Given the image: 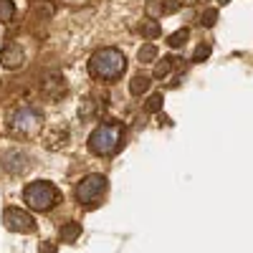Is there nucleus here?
Returning a JSON list of instances; mask_svg holds the SVG:
<instances>
[{"label": "nucleus", "mask_w": 253, "mask_h": 253, "mask_svg": "<svg viewBox=\"0 0 253 253\" xmlns=\"http://www.w3.org/2000/svg\"><path fill=\"white\" fill-rule=\"evenodd\" d=\"M126 71V58L119 48H99L91 58H89V74L99 81H117L122 79V74Z\"/></svg>", "instance_id": "f257e3e1"}, {"label": "nucleus", "mask_w": 253, "mask_h": 253, "mask_svg": "<svg viewBox=\"0 0 253 253\" xmlns=\"http://www.w3.org/2000/svg\"><path fill=\"white\" fill-rule=\"evenodd\" d=\"M122 142H124V126L119 122L101 124L89 137V150L94 155H99V157H109L122 147Z\"/></svg>", "instance_id": "f03ea898"}, {"label": "nucleus", "mask_w": 253, "mask_h": 253, "mask_svg": "<svg viewBox=\"0 0 253 253\" xmlns=\"http://www.w3.org/2000/svg\"><path fill=\"white\" fill-rule=\"evenodd\" d=\"M23 200H26V205H28L31 210L46 213V210H51V208H53L58 200H63V198H61V190H58L53 182H48V180H36V182L26 185Z\"/></svg>", "instance_id": "7ed1b4c3"}, {"label": "nucleus", "mask_w": 253, "mask_h": 253, "mask_svg": "<svg viewBox=\"0 0 253 253\" xmlns=\"http://www.w3.org/2000/svg\"><path fill=\"white\" fill-rule=\"evenodd\" d=\"M107 187H109V182H107L104 175H99V172L86 175L76 185V200H79V205H84V208L96 205L101 200V195L107 193Z\"/></svg>", "instance_id": "20e7f679"}, {"label": "nucleus", "mask_w": 253, "mask_h": 253, "mask_svg": "<svg viewBox=\"0 0 253 253\" xmlns=\"http://www.w3.org/2000/svg\"><path fill=\"white\" fill-rule=\"evenodd\" d=\"M41 124H43V114L36 107H20L13 112L10 117V129L20 137H33L41 132Z\"/></svg>", "instance_id": "39448f33"}, {"label": "nucleus", "mask_w": 253, "mask_h": 253, "mask_svg": "<svg viewBox=\"0 0 253 253\" xmlns=\"http://www.w3.org/2000/svg\"><path fill=\"white\" fill-rule=\"evenodd\" d=\"M3 223H5L8 230H13V233H33L36 230V220L31 218V213H26V210H20V208H5Z\"/></svg>", "instance_id": "423d86ee"}, {"label": "nucleus", "mask_w": 253, "mask_h": 253, "mask_svg": "<svg viewBox=\"0 0 253 253\" xmlns=\"http://www.w3.org/2000/svg\"><path fill=\"white\" fill-rule=\"evenodd\" d=\"M0 162H3V167L10 172V175H20L28 170V155L20 152V150H8L0 155Z\"/></svg>", "instance_id": "0eeeda50"}, {"label": "nucleus", "mask_w": 253, "mask_h": 253, "mask_svg": "<svg viewBox=\"0 0 253 253\" xmlns=\"http://www.w3.org/2000/svg\"><path fill=\"white\" fill-rule=\"evenodd\" d=\"M0 63H3L5 69H20L26 63V53H23V48H20L18 43H5L3 46V51H0Z\"/></svg>", "instance_id": "6e6552de"}, {"label": "nucleus", "mask_w": 253, "mask_h": 253, "mask_svg": "<svg viewBox=\"0 0 253 253\" xmlns=\"http://www.w3.org/2000/svg\"><path fill=\"white\" fill-rule=\"evenodd\" d=\"M177 8H180L177 0H150V3H147V15L155 20V18H162V15L175 13Z\"/></svg>", "instance_id": "1a4fd4ad"}, {"label": "nucleus", "mask_w": 253, "mask_h": 253, "mask_svg": "<svg viewBox=\"0 0 253 253\" xmlns=\"http://www.w3.org/2000/svg\"><path fill=\"white\" fill-rule=\"evenodd\" d=\"M63 91H66V81H63V76H48V79L43 81V94H46V96L56 99V96H61Z\"/></svg>", "instance_id": "9d476101"}, {"label": "nucleus", "mask_w": 253, "mask_h": 253, "mask_svg": "<svg viewBox=\"0 0 253 253\" xmlns=\"http://www.w3.org/2000/svg\"><path fill=\"white\" fill-rule=\"evenodd\" d=\"M150 76H144V74H137L132 81H129V91H132V96H142V94H147L150 91Z\"/></svg>", "instance_id": "9b49d317"}, {"label": "nucleus", "mask_w": 253, "mask_h": 253, "mask_svg": "<svg viewBox=\"0 0 253 253\" xmlns=\"http://www.w3.org/2000/svg\"><path fill=\"white\" fill-rule=\"evenodd\" d=\"M79 236H81V223H74L71 220V223H66V225L61 228V241L63 243H74Z\"/></svg>", "instance_id": "f8f14e48"}, {"label": "nucleus", "mask_w": 253, "mask_h": 253, "mask_svg": "<svg viewBox=\"0 0 253 253\" xmlns=\"http://www.w3.org/2000/svg\"><path fill=\"white\" fill-rule=\"evenodd\" d=\"M33 13L41 20H48V18H53L56 8H53V3H48V0H38V3H33Z\"/></svg>", "instance_id": "ddd939ff"}, {"label": "nucleus", "mask_w": 253, "mask_h": 253, "mask_svg": "<svg viewBox=\"0 0 253 253\" xmlns=\"http://www.w3.org/2000/svg\"><path fill=\"white\" fill-rule=\"evenodd\" d=\"M187 38H190V31L187 28H180V31H175L170 38H167V46H170V48H180V46L187 43Z\"/></svg>", "instance_id": "4468645a"}, {"label": "nucleus", "mask_w": 253, "mask_h": 253, "mask_svg": "<svg viewBox=\"0 0 253 253\" xmlns=\"http://www.w3.org/2000/svg\"><path fill=\"white\" fill-rule=\"evenodd\" d=\"M162 104H165V96L162 94H152L150 99L144 101V112L147 114H157V112H162Z\"/></svg>", "instance_id": "2eb2a0df"}, {"label": "nucleus", "mask_w": 253, "mask_h": 253, "mask_svg": "<svg viewBox=\"0 0 253 253\" xmlns=\"http://www.w3.org/2000/svg\"><path fill=\"white\" fill-rule=\"evenodd\" d=\"M137 58H139L142 63H152V61H157V46H155V43H144V46L139 48Z\"/></svg>", "instance_id": "dca6fc26"}, {"label": "nucleus", "mask_w": 253, "mask_h": 253, "mask_svg": "<svg viewBox=\"0 0 253 253\" xmlns=\"http://www.w3.org/2000/svg\"><path fill=\"white\" fill-rule=\"evenodd\" d=\"M172 66H175V58L172 56H167V58H162L157 66H155V79H165L167 74L172 71Z\"/></svg>", "instance_id": "f3484780"}, {"label": "nucleus", "mask_w": 253, "mask_h": 253, "mask_svg": "<svg viewBox=\"0 0 253 253\" xmlns=\"http://www.w3.org/2000/svg\"><path fill=\"white\" fill-rule=\"evenodd\" d=\"M13 15H15L13 0H0V23H10Z\"/></svg>", "instance_id": "a211bd4d"}, {"label": "nucleus", "mask_w": 253, "mask_h": 253, "mask_svg": "<svg viewBox=\"0 0 253 253\" xmlns=\"http://www.w3.org/2000/svg\"><path fill=\"white\" fill-rule=\"evenodd\" d=\"M160 33H162V26L157 23V20H144V23H142V36H144V38L152 41V38H157Z\"/></svg>", "instance_id": "6ab92c4d"}, {"label": "nucleus", "mask_w": 253, "mask_h": 253, "mask_svg": "<svg viewBox=\"0 0 253 253\" xmlns=\"http://www.w3.org/2000/svg\"><path fill=\"white\" fill-rule=\"evenodd\" d=\"M215 20H218V10H215V8H208V10H203V15H200V26L213 28Z\"/></svg>", "instance_id": "aec40b11"}, {"label": "nucleus", "mask_w": 253, "mask_h": 253, "mask_svg": "<svg viewBox=\"0 0 253 253\" xmlns=\"http://www.w3.org/2000/svg\"><path fill=\"white\" fill-rule=\"evenodd\" d=\"M208 56H210V46H208V43H200V46L195 48V56H193V61H195V63H200V61H205Z\"/></svg>", "instance_id": "412c9836"}, {"label": "nucleus", "mask_w": 253, "mask_h": 253, "mask_svg": "<svg viewBox=\"0 0 253 253\" xmlns=\"http://www.w3.org/2000/svg\"><path fill=\"white\" fill-rule=\"evenodd\" d=\"M38 253H56V246L53 243H41V251Z\"/></svg>", "instance_id": "4be33fe9"}, {"label": "nucleus", "mask_w": 253, "mask_h": 253, "mask_svg": "<svg viewBox=\"0 0 253 253\" xmlns=\"http://www.w3.org/2000/svg\"><path fill=\"white\" fill-rule=\"evenodd\" d=\"M220 3H223V5H228V3H230V0H220Z\"/></svg>", "instance_id": "5701e85b"}, {"label": "nucleus", "mask_w": 253, "mask_h": 253, "mask_svg": "<svg viewBox=\"0 0 253 253\" xmlns=\"http://www.w3.org/2000/svg\"><path fill=\"white\" fill-rule=\"evenodd\" d=\"M198 3H210V0H198Z\"/></svg>", "instance_id": "b1692460"}]
</instances>
